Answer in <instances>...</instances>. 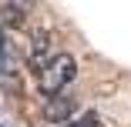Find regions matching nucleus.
Returning <instances> with one entry per match:
<instances>
[{"label": "nucleus", "mask_w": 131, "mask_h": 127, "mask_svg": "<svg viewBox=\"0 0 131 127\" xmlns=\"http://www.w3.org/2000/svg\"><path fill=\"white\" fill-rule=\"evenodd\" d=\"M37 77H40V90H44L47 97H54V94H61V90L77 77V64H74L71 54H54V57L37 70Z\"/></svg>", "instance_id": "1"}, {"label": "nucleus", "mask_w": 131, "mask_h": 127, "mask_svg": "<svg viewBox=\"0 0 131 127\" xmlns=\"http://www.w3.org/2000/svg\"><path fill=\"white\" fill-rule=\"evenodd\" d=\"M0 127H4V124H0Z\"/></svg>", "instance_id": "6"}, {"label": "nucleus", "mask_w": 131, "mask_h": 127, "mask_svg": "<svg viewBox=\"0 0 131 127\" xmlns=\"http://www.w3.org/2000/svg\"><path fill=\"white\" fill-rule=\"evenodd\" d=\"M47 44H50V37H47L44 30H37V34H34V44H30V60H34V67H37V70H40L50 57H54ZM37 70H34V74H37Z\"/></svg>", "instance_id": "4"}, {"label": "nucleus", "mask_w": 131, "mask_h": 127, "mask_svg": "<svg viewBox=\"0 0 131 127\" xmlns=\"http://www.w3.org/2000/svg\"><path fill=\"white\" fill-rule=\"evenodd\" d=\"M61 127H97V114L88 110L84 117H74V120H67V124H61Z\"/></svg>", "instance_id": "5"}, {"label": "nucleus", "mask_w": 131, "mask_h": 127, "mask_svg": "<svg viewBox=\"0 0 131 127\" xmlns=\"http://www.w3.org/2000/svg\"><path fill=\"white\" fill-rule=\"evenodd\" d=\"M24 17H27V0H7L0 10V23L7 27H24Z\"/></svg>", "instance_id": "3"}, {"label": "nucleus", "mask_w": 131, "mask_h": 127, "mask_svg": "<svg viewBox=\"0 0 131 127\" xmlns=\"http://www.w3.org/2000/svg\"><path fill=\"white\" fill-rule=\"evenodd\" d=\"M74 110H77V100H74L71 94H54V97H50V104H47V120L67 124Z\"/></svg>", "instance_id": "2"}]
</instances>
